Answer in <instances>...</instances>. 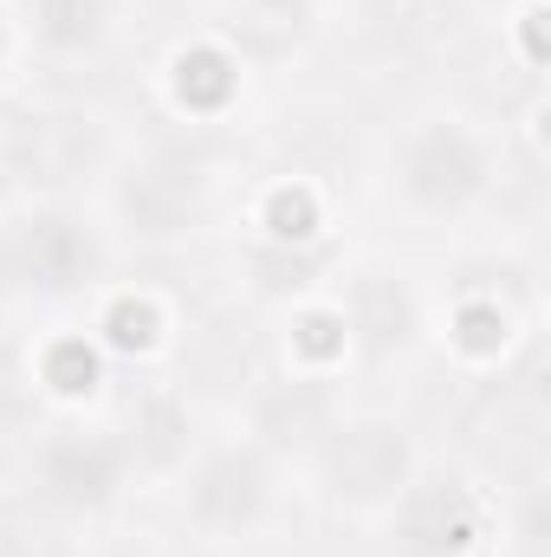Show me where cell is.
Masks as SVG:
<instances>
[{"label":"cell","instance_id":"17","mask_svg":"<svg viewBox=\"0 0 551 557\" xmlns=\"http://www.w3.org/2000/svg\"><path fill=\"white\" fill-rule=\"evenodd\" d=\"M137 557H149V552H137Z\"/></svg>","mask_w":551,"mask_h":557},{"label":"cell","instance_id":"10","mask_svg":"<svg viewBox=\"0 0 551 557\" xmlns=\"http://www.w3.org/2000/svg\"><path fill=\"white\" fill-rule=\"evenodd\" d=\"M318 227H325V214H318V195L305 182L273 188V201H267V234L273 240H311Z\"/></svg>","mask_w":551,"mask_h":557},{"label":"cell","instance_id":"2","mask_svg":"<svg viewBox=\"0 0 551 557\" xmlns=\"http://www.w3.org/2000/svg\"><path fill=\"white\" fill-rule=\"evenodd\" d=\"M318 480L338 506H357V512H383L409 493L415 480V441L403 421L390 416H357L338 421L318 447Z\"/></svg>","mask_w":551,"mask_h":557},{"label":"cell","instance_id":"7","mask_svg":"<svg viewBox=\"0 0 551 557\" xmlns=\"http://www.w3.org/2000/svg\"><path fill=\"white\" fill-rule=\"evenodd\" d=\"M195 208H201L195 182L182 169H169V162L131 169V182H124V214L137 221L143 234H182L195 221Z\"/></svg>","mask_w":551,"mask_h":557},{"label":"cell","instance_id":"8","mask_svg":"<svg viewBox=\"0 0 551 557\" xmlns=\"http://www.w3.org/2000/svg\"><path fill=\"white\" fill-rule=\"evenodd\" d=\"M169 91H175L182 111L215 117V111L234 104L241 65H234V52H221V46H188V52H175V65H169Z\"/></svg>","mask_w":551,"mask_h":557},{"label":"cell","instance_id":"12","mask_svg":"<svg viewBox=\"0 0 551 557\" xmlns=\"http://www.w3.org/2000/svg\"><path fill=\"white\" fill-rule=\"evenodd\" d=\"M156 331H162V311H156L149 298H118L111 318H105V337H111L118 350H149Z\"/></svg>","mask_w":551,"mask_h":557},{"label":"cell","instance_id":"9","mask_svg":"<svg viewBox=\"0 0 551 557\" xmlns=\"http://www.w3.org/2000/svg\"><path fill=\"white\" fill-rule=\"evenodd\" d=\"M118 0H26V33L46 52H85L111 33Z\"/></svg>","mask_w":551,"mask_h":557},{"label":"cell","instance_id":"3","mask_svg":"<svg viewBox=\"0 0 551 557\" xmlns=\"http://www.w3.org/2000/svg\"><path fill=\"white\" fill-rule=\"evenodd\" d=\"M273 499H279V473L254 441H228V447L201 454L195 473H188V486H182L188 525L201 539H215V545L254 539L273 519Z\"/></svg>","mask_w":551,"mask_h":557},{"label":"cell","instance_id":"4","mask_svg":"<svg viewBox=\"0 0 551 557\" xmlns=\"http://www.w3.org/2000/svg\"><path fill=\"white\" fill-rule=\"evenodd\" d=\"M131 480V441L124 434H98V428H65L46 434L33 454V486L46 506L59 512H111L118 493Z\"/></svg>","mask_w":551,"mask_h":557},{"label":"cell","instance_id":"13","mask_svg":"<svg viewBox=\"0 0 551 557\" xmlns=\"http://www.w3.org/2000/svg\"><path fill=\"white\" fill-rule=\"evenodd\" d=\"M454 337H461V350L493 357V350L506 344V311H500V305H467V311L454 318Z\"/></svg>","mask_w":551,"mask_h":557},{"label":"cell","instance_id":"15","mask_svg":"<svg viewBox=\"0 0 551 557\" xmlns=\"http://www.w3.org/2000/svg\"><path fill=\"white\" fill-rule=\"evenodd\" d=\"M7 52H13V20L0 13V65H7Z\"/></svg>","mask_w":551,"mask_h":557},{"label":"cell","instance_id":"14","mask_svg":"<svg viewBox=\"0 0 551 557\" xmlns=\"http://www.w3.org/2000/svg\"><path fill=\"white\" fill-rule=\"evenodd\" d=\"M254 13H267L273 26H298V20L318 13V0H254Z\"/></svg>","mask_w":551,"mask_h":557},{"label":"cell","instance_id":"5","mask_svg":"<svg viewBox=\"0 0 551 557\" xmlns=\"http://www.w3.org/2000/svg\"><path fill=\"white\" fill-rule=\"evenodd\" d=\"M7 260H13L20 285H33L46 298H72L105 278V234L78 208H33L7 240Z\"/></svg>","mask_w":551,"mask_h":557},{"label":"cell","instance_id":"1","mask_svg":"<svg viewBox=\"0 0 551 557\" xmlns=\"http://www.w3.org/2000/svg\"><path fill=\"white\" fill-rule=\"evenodd\" d=\"M493 188V149L461 117H428L396 143V195L415 214H467Z\"/></svg>","mask_w":551,"mask_h":557},{"label":"cell","instance_id":"16","mask_svg":"<svg viewBox=\"0 0 551 557\" xmlns=\"http://www.w3.org/2000/svg\"><path fill=\"white\" fill-rule=\"evenodd\" d=\"M13 285V260H7V240H0V292Z\"/></svg>","mask_w":551,"mask_h":557},{"label":"cell","instance_id":"6","mask_svg":"<svg viewBox=\"0 0 551 557\" xmlns=\"http://www.w3.org/2000/svg\"><path fill=\"white\" fill-rule=\"evenodd\" d=\"M390 512L403 557H467L487 539V506L461 480H409V493Z\"/></svg>","mask_w":551,"mask_h":557},{"label":"cell","instance_id":"11","mask_svg":"<svg viewBox=\"0 0 551 557\" xmlns=\"http://www.w3.org/2000/svg\"><path fill=\"white\" fill-rule=\"evenodd\" d=\"M98 350L85 344V337H65V344H52V357H46V383L59 389V396H91L98 389Z\"/></svg>","mask_w":551,"mask_h":557}]
</instances>
